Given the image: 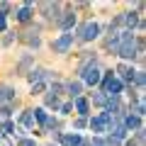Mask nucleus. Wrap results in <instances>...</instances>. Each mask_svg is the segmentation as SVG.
Listing matches in <instances>:
<instances>
[{
  "instance_id": "obj_24",
  "label": "nucleus",
  "mask_w": 146,
  "mask_h": 146,
  "mask_svg": "<svg viewBox=\"0 0 146 146\" xmlns=\"http://www.w3.org/2000/svg\"><path fill=\"white\" fill-rule=\"evenodd\" d=\"M10 3H7V0H5V3H0V15H7V12H10Z\"/></svg>"
},
{
  "instance_id": "obj_18",
  "label": "nucleus",
  "mask_w": 146,
  "mask_h": 146,
  "mask_svg": "<svg viewBox=\"0 0 146 146\" xmlns=\"http://www.w3.org/2000/svg\"><path fill=\"white\" fill-rule=\"evenodd\" d=\"M93 102L100 105V107H105V105H107V95H105L102 90H98V93H93Z\"/></svg>"
},
{
  "instance_id": "obj_10",
  "label": "nucleus",
  "mask_w": 146,
  "mask_h": 146,
  "mask_svg": "<svg viewBox=\"0 0 146 146\" xmlns=\"http://www.w3.org/2000/svg\"><path fill=\"white\" fill-rule=\"evenodd\" d=\"M15 102V90L10 85H0V107L3 105H12Z\"/></svg>"
},
{
  "instance_id": "obj_17",
  "label": "nucleus",
  "mask_w": 146,
  "mask_h": 146,
  "mask_svg": "<svg viewBox=\"0 0 146 146\" xmlns=\"http://www.w3.org/2000/svg\"><path fill=\"white\" fill-rule=\"evenodd\" d=\"M15 122H12V119H5V122H3V124H0V134H15Z\"/></svg>"
},
{
  "instance_id": "obj_14",
  "label": "nucleus",
  "mask_w": 146,
  "mask_h": 146,
  "mask_svg": "<svg viewBox=\"0 0 146 146\" xmlns=\"http://www.w3.org/2000/svg\"><path fill=\"white\" fill-rule=\"evenodd\" d=\"M73 107L78 110V115H80V117H88L90 102H88V100H85V98H76V100H73Z\"/></svg>"
},
{
  "instance_id": "obj_12",
  "label": "nucleus",
  "mask_w": 146,
  "mask_h": 146,
  "mask_svg": "<svg viewBox=\"0 0 146 146\" xmlns=\"http://www.w3.org/2000/svg\"><path fill=\"white\" fill-rule=\"evenodd\" d=\"M17 20H20V22H29L32 20V0H27L25 5L17 10Z\"/></svg>"
},
{
  "instance_id": "obj_2",
  "label": "nucleus",
  "mask_w": 146,
  "mask_h": 146,
  "mask_svg": "<svg viewBox=\"0 0 146 146\" xmlns=\"http://www.w3.org/2000/svg\"><path fill=\"white\" fill-rule=\"evenodd\" d=\"M110 124H112V115H110V112H102V115L93 117V119L88 122V127L95 131V134H107Z\"/></svg>"
},
{
  "instance_id": "obj_20",
  "label": "nucleus",
  "mask_w": 146,
  "mask_h": 146,
  "mask_svg": "<svg viewBox=\"0 0 146 146\" xmlns=\"http://www.w3.org/2000/svg\"><path fill=\"white\" fill-rule=\"evenodd\" d=\"M46 107H54V110H58V98L54 93H49L46 95Z\"/></svg>"
},
{
  "instance_id": "obj_3",
  "label": "nucleus",
  "mask_w": 146,
  "mask_h": 146,
  "mask_svg": "<svg viewBox=\"0 0 146 146\" xmlns=\"http://www.w3.org/2000/svg\"><path fill=\"white\" fill-rule=\"evenodd\" d=\"M98 34H100L98 22H83V25L78 27V36L83 42H93V39H98Z\"/></svg>"
},
{
  "instance_id": "obj_8",
  "label": "nucleus",
  "mask_w": 146,
  "mask_h": 146,
  "mask_svg": "<svg viewBox=\"0 0 146 146\" xmlns=\"http://www.w3.org/2000/svg\"><path fill=\"white\" fill-rule=\"evenodd\" d=\"M122 127H124L127 131H139V129H144V127H141V117H136V115H129V112H127L124 115V119H122Z\"/></svg>"
},
{
  "instance_id": "obj_21",
  "label": "nucleus",
  "mask_w": 146,
  "mask_h": 146,
  "mask_svg": "<svg viewBox=\"0 0 146 146\" xmlns=\"http://www.w3.org/2000/svg\"><path fill=\"white\" fill-rule=\"evenodd\" d=\"M44 90H46V83H34L32 85V95H42Z\"/></svg>"
},
{
  "instance_id": "obj_11",
  "label": "nucleus",
  "mask_w": 146,
  "mask_h": 146,
  "mask_svg": "<svg viewBox=\"0 0 146 146\" xmlns=\"http://www.w3.org/2000/svg\"><path fill=\"white\" fill-rule=\"evenodd\" d=\"M20 127L22 129H34V112H32V110H25V112H22Z\"/></svg>"
},
{
  "instance_id": "obj_29",
  "label": "nucleus",
  "mask_w": 146,
  "mask_h": 146,
  "mask_svg": "<svg viewBox=\"0 0 146 146\" xmlns=\"http://www.w3.org/2000/svg\"><path fill=\"white\" fill-rule=\"evenodd\" d=\"M0 139H3V134H0Z\"/></svg>"
},
{
  "instance_id": "obj_27",
  "label": "nucleus",
  "mask_w": 146,
  "mask_h": 146,
  "mask_svg": "<svg viewBox=\"0 0 146 146\" xmlns=\"http://www.w3.org/2000/svg\"><path fill=\"white\" fill-rule=\"evenodd\" d=\"M0 146H15V144H12L10 139H5V136H3V139H0Z\"/></svg>"
},
{
  "instance_id": "obj_5",
  "label": "nucleus",
  "mask_w": 146,
  "mask_h": 146,
  "mask_svg": "<svg viewBox=\"0 0 146 146\" xmlns=\"http://www.w3.org/2000/svg\"><path fill=\"white\" fill-rule=\"evenodd\" d=\"M71 46H73V34L71 32H63V34L58 36V39H54V44H51V49L56 54H66Z\"/></svg>"
},
{
  "instance_id": "obj_28",
  "label": "nucleus",
  "mask_w": 146,
  "mask_h": 146,
  "mask_svg": "<svg viewBox=\"0 0 146 146\" xmlns=\"http://www.w3.org/2000/svg\"><path fill=\"white\" fill-rule=\"evenodd\" d=\"M0 32H5V15H0Z\"/></svg>"
},
{
  "instance_id": "obj_15",
  "label": "nucleus",
  "mask_w": 146,
  "mask_h": 146,
  "mask_svg": "<svg viewBox=\"0 0 146 146\" xmlns=\"http://www.w3.org/2000/svg\"><path fill=\"white\" fill-rule=\"evenodd\" d=\"M66 90H68V95L76 100V98H80V90H83V85H80L78 80H71V83L66 85Z\"/></svg>"
},
{
  "instance_id": "obj_16",
  "label": "nucleus",
  "mask_w": 146,
  "mask_h": 146,
  "mask_svg": "<svg viewBox=\"0 0 146 146\" xmlns=\"http://www.w3.org/2000/svg\"><path fill=\"white\" fill-rule=\"evenodd\" d=\"M32 112H34V122H39V127L46 124L49 115H46V110H44V107H36V110H32Z\"/></svg>"
},
{
  "instance_id": "obj_6",
  "label": "nucleus",
  "mask_w": 146,
  "mask_h": 146,
  "mask_svg": "<svg viewBox=\"0 0 146 146\" xmlns=\"http://www.w3.org/2000/svg\"><path fill=\"white\" fill-rule=\"evenodd\" d=\"M117 78L122 80V83H134V76H136V71H134V66H129V63H119L117 66V73H115Z\"/></svg>"
},
{
  "instance_id": "obj_26",
  "label": "nucleus",
  "mask_w": 146,
  "mask_h": 146,
  "mask_svg": "<svg viewBox=\"0 0 146 146\" xmlns=\"http://www.w3.org/2000/svg\"><path fill=\"white\" fill-rule=\"evenodd\" d=\"M17 146H34V141H32V139H20Z\"/></svg>"
},
{
  "instance_id": "obj_1",
  "label": "nucleus",
  "mask_w": 146,
  "mask_h": 146,
  "mask_svg": "<svg viewBox=\"0 0 146 146\" xmlns=\"http://www.w3.org/2000/svg\"><path fill=\"white\" fill-rule=\"evenodd\" d=\"M78 73H80V78H83L88 85H100L102 71L98 68V63H90V66H83V68H78Z\"/></svg>"
},
{
  "instance_id": "obj_13",
  "label": "nucleus",
  "mask_w": 146,
  "mask_h": 146,
  "mask_svg": "<svg viewBox=\"0 0 146 146\" xmlns=\"http://www.w3.org/2000/svg\"><path fill=\"white\" fill-rule=\"evenodd\" d=\"M61 144L63 146H80L83 144V136L80 134H61Z\"/></svg>"
},
{
  "instance_id": "obj_9",
  "label": "nucleus",
  "mask_w": 146,
  "mask_h": 146,
  "mask_svg": "<svg viewBox=\"0 0 146 146\" xmlns=\"http://www.w3.org/2000/svg\"><path fill=\"white\" fill-rule=\"evenodd\" d=\"M58 27H61L63 32H68L73 25H76V15H73V10H68V12H61V17H58V22H56Z\"/></svg>"
},
{
  "instance_id": "obj_19",
  "label": "nucleus",
  "mask_w": 146,
  "mask_h": 146,
  "mask_svg": "<svg viewBox=\"0 0 146 146\" xmlns=\"http://www.w3.org/2000/svg\"><path fill=\"white\" fill-rule=\"evenodd\" d=\"M134 83H136V88H144V83H146V76H144V71H136V76H134Z\"/></svg>"
},
{
  "instance_id": "obj_4",
  "label": "nucleus",
  "mask_w": 146,
  "mask_h": 146,
  "mask_svg": "<svg viewBox=\"0 0 146 146\" xmlns=\"http://www.w3.org/2000/svg\"><path fill=\"white\" fill-rule=\"evenodd\" d=\"M39 10H42V15L46 17V20L51 22H58V17H61V3H39Z\"/></svg>"
},
{
  "instance_id": "obj_25",
  "label": "nucleus",
  "mask_w": 146,
  "mask_h": 146,
  "mask_svg": "<svg viewBox=\"0 0 146 146\" xmlns=\"http://www.w3.org/2000/svg\"><path fill=\"white\" fill-rule=\"evenodd\" d=\"M12 39H15V32H10V34H7L5 39H3V44H5V46H10V44H12Z\"/></svg>"
},
{
  "instance_id": "obj_23",
  "label": "nucleus",
  "mask_w": 146,
  "mask_h": 146,
  "mask_svg": "<svg viewBox=\"0 0 146 146\" xmlns=\"http://www.w3.org/2000/svg\"><path fill=\"white\" fill-rule=\"evenodd\" d=\"M73 127H76V129H83V127H88V117H78Z\"/></svg>"
},
{
  "instance_id": "obj_7",
  "label": "nucleus",
  "mask_w": 146,
  "mask_h": 146,
  "mask_svg": "<svg viewBox=\"0 0 146 146\" xmlns=\"http://www.w3.org/2000/svg\"><path fill=\"white\" fill-rule=\"evenodd\" d=\"M27 78H29V83H46L49 80V71L46 68H32L29 73H27Z\"/></svg>"
},
{
  "instance_id": "obj_22",
  "label": "nucleus",
  "mask_w": 146,
  "mask_h": 146,
  "mask_svg": "<svg viewBox=\"0 0 146 146\" xmlns=\"http://www.w3.org/2000/svg\"><path fill=\"white\" fill-rule=\"evenodd\" d=\"M58 110H61V115H71L73 102H63V105H58Z\"/></svg>"
}]
</instances>
